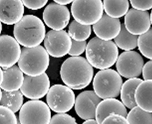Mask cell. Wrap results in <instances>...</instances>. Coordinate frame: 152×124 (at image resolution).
Segmentation results:
<instances>
[{
    "label": "cell",
    "instance_id": "obj_1",
    "mask_svg": "<svg viewBox=\"0 0 152 124\" xmlns=\"http://www.w3.org/2000/svg\"><path fill=\"white\" fill-rule=\"evenodd\" d=\"M60 77L71 90H83L89 85L94 76V69L83 57H71L61 66Z\"/></svg>",
    "mask_w": 152,
    "mask_h": 124
},
{
    "label": "cell",
    "instance_id": "obj_2",
    "mask_svg": "<svg viewBox=\"0 0 152 124\" xmlns=\"http://www.w3.org/2000/svg\"><path fill=\"white\" fill-rule=\"evenodd\" d=\"M85 53L86 59L92 67L103 70L115 64L119 49L112 41H104L94 37L88 43Z\"/></svg>",
    "mask_w": 152,
    "mask_h": 124
},
{
    "label": "cell",
    "instance_id": "obj_3",
    "mask_svg": "<svg viewBox=\"0 0 152 124\" xmlns=\"http://www.w3.org/2000/svg\"><path fill=\"white\" fill-rule=\"evenodd\" d=\"M14 35L17 42L24 47L39 46L45 38V26L38 17L26 15L15 24Z\"/></svg>",
    "mask_w": 152,
    "mask_h": 124
},
{
    "label": "cell",
    "instance_id": "obj_4",
    "mask_svg": "<svg viewBox=\"0 0 152 124\" xmlns=\"http://www.w3.org/2000/svg\"><path fill=\"white\" fill-rule=\"evenodd\" d=\"M49 65V55L45 47H23L18 66L26 76L36 77L45 73Z\"/></svg>",
    "mask_w": 152,
    "mask_h": 124
},
{
    "label": "cell",
    "instance_id": "obj_5",
    "mask_svg": "<svg viewBox=\"0 0 152 124\" xmlns=\"http://www.w3.org/2000/svg\"><path fill=\"white\" fill-rule=\"evenodd\" d=\"M122 83V79L116 71L112 69L100 70L93 79L94 92L101 99L116 98L120 94Z\"/></svg>",
    "mask_w": 152,
    "mask_h": 124
},
{
    "label": "cell",
    "instance_id": "obj_6",
    "mask_svg": "<svg viewBox=\"0 0 152 124\" xmlns=\"http://www.w3.org/2000/svg\"><path fill=\"white\" fill-rule=\"evenodd\" d=\"M71 12L74 20L85 26L94 25L104 14L103 3L96 1H73Z\"/></svg>",
    "mask_w": 152,
    "mask_h": 124
},
{
    "label": "cell",
    "instance_id": "obj_7",
    "mask_svg": "<svg viewBox=\"0 0 152 124\" xmlns=\"http://www.w3.org/2000/svg\"><path fill=\"white\" fill-rule=\"evenodd\" d=\"M46 95L47 105L54 112L66 113L74 105L75 94L66 85H54L50 88Z\"/></svg>",
    "mask_w": 152,
    "mask_h": 124
},
{
    "label": "cell",
    "instance_id": "obj_8",
    "mask_svg": "<svg viewBox=\"0 0 152 124\" xmlns=\"http://www.w3.org/2000/svg\"><path fill=\"white\" fill-rule=\"evenodd\" d=\"M51 112L48 105L40 100H31L24 103L19 113L21 124H49Z\"/></svg>",
    "mask_w": 152,
    "mask_h": 124
},
{
    "label": "cell",
    "instance_id": "obj_9",
    "mask_svg": "<svg viewBox=\"0 0 152 124\" xmlns=\"http://www.w3.org/2000/svg\"><path fill=\"white\" fill-rule=\"evenodd\" d=\"M144 65V59L140 54L136 51H129L118 56L116 67L121 76L130 79L141 76Z\"/></svg>",
    "mask_w": 152,
    "mask_h": 124
},
{
    "label": "cell",
    "instance_id": "obj_10",
    "mask_svg": "<svg viewBox=\"0 0 152 124\" xmlns=\"http://www.w3.org/2000/svg\"><path fill=\"white\" fill-rule=\"evenodd\" d=\"M72 40L65 31H49L44 39L45 49L49 55L60 58L68 54Z\"/></svg>",
    "mask_w": 152,
    "mask_h": 124
},
{
    "label": "cell",
    "instance_id": "obj_11",
    "mask_svg": "<svg viewBox=\"0 0 152 124\" xmlns=\"http://www.w3.org/2000/svg\"><path fill=\"white\" fill-rule=\"evenodd\" d=\"M50 89V80L46 73L36 77L24 76L20 88L22 94L31 100H39L44 97Z\"/></svg>",
    "mask_w": 152,
    "mask_h": 124
},
{
    "label": "cell",
    "instance_id": "obj_12",
    "mask_svg": "<svg viewBox=\"0 0 152 124\" xmlns=\"http://www.w3.org/2000/svg\"><path fill=\"white\" fill-rule=\"evenodd\" d=\"M70 12L65 6L56 3L49 4L43 13V19L46 26L54 31H61L65 29L69 22Z\"/></svg>",
    "mask_w": 152,
    "mask_h": 124
},
{
    "label": "cell",
    "instance_id": "obj_13",
    "mask_svg": "<svg viewBox=\"0 0 152 124\" xmlns=\"http://www.w3.org/2000/svg\"><path fill=\"white\" fill-rule=\"evenodd\" d=\"M21 53L20 44L13 36H0V67L4 69L15 65Z\"/></svg>",
    "mask_w": 152,
    "mask_h": 124
},
{
    "label": "cell",
    "instance_id": "obj_14",
    "mask_svg": "<svg viewBox=\"0 0 152 124\" xmlns=\"http://www.w3.org/2000/svg\"><path fill=\"white\" fill-rule=\"evenodd\" d=\"M101 101V98L93 91H84L75 100V113L83 120L94 119L96 108Z\"/></svg>",
    "mask_w": 152,
    "mask_h": 124
},
{
    "label": "cell",
    "instance_id": "obj_15",
    "mask_svg": "<svg viewBox=\"0 0 152 124\" xmlns=\"http://www.w3.org/2000/svg\"><path fill=\"white\" fill-rule=\"evenodd\" d=\"M124 26L129 33L134 35H141L150 29L151 22L148 11H141L133 8L129 10L125 15Z\"/></svg>",
    "mask_w": 152,
    "mask_h": 124
},
{
    "label": "cell",
    "instance_id": "obj_16",
    "mask_svg": "<svg viewBox=\"0 0 152 124\" xmlns=\"http://www.w3.org/2000/svg\"><path fill=\"white\" fill-rule=\"evenodd\" d=\"M93 31L98 39L104 41H111L119 35L121 29L119 19L110 17L104 14L100 20L94 24Z\"/></svg>",
    "mask_w": 152,
    "mask_h": 124
},
{
    "label": "cell",
    "instance_id": "obj_17",
    "mask_svg": "<svg viewBox=\"0 0 152 124\" xmlns=\"http://www.w3.org/2000/svg\"><path fill=\"white\" fill-rule=\"evenodd\" d=\"M24 7L20 0H0V21L7 25L18 23L23 17Z\"/></svg>",
    "mask_w": 152,
    "mask_h": 124
},
{
    "label": "cell",
    "instance_id": "obj_18",
    "mask_svg": "<svg viewBox=\"0 0 152 124\" xmlns=\"http://www.w3.org/2000/svg\"><path fill=\"white\" fill-rule=\"evenodd\" d=\"M127 113V109L122 102L115 98H107L97 105L95 119L99 124H101L105 118L111 115H119L125 117Z\"/></svg>",
    "mask_w": 152,
    "mask_h": 124
},
{
    "label": "cell",
    "instance_id": "obj_19",
    "mask_svg": "<svg viewBox=\"0 0 152 124\" xmlns=\"http://www.w3.org/2000/svg\"><path fill=\"white\" fill-rule=\"evenodd\" d=\"M24 75L17 66H13L3 70V80L1 89L6 91L19 90L23 83Z\"/></svg>",
    "mask_w": 152,
    "mask_h": 124
},
{
    "label": "cell",
    "instance_id": "obj_20",
    "mask_svg": "<svg viewBox=\"0 0 152 124\" xmlns=\"http://www.w3.org/2000/svg\"><path fill=\"white\" fill-rule=\"evenodd\" d=\"M151 80H144L136 90L134 100L137 106L147 112L151 113Z\"/></svg>",
    "mask_w": 152,
    "mask_h": 124
},
{
    "label": "cell",
    "instance_id": "obj_21",
    "mask_svg": "<svg viewBox=\"0 0 152 124\" xmlns=\"http://www.w3.org/2000/svg\"><path fill=\"white\" fill-rule=\"evenodd\" d=\"M142 82L139 78H133L126 80L121 86L120 91L122 103L127 108L132 109L136 106L134 94L137 86Z\"/></svg>",
    "mask_w": 152,
    "mask_h": 124
},
{
    "label": "cell",
    "instance_id": "obj_22",
    "mask_svg": "<svg viewBox=\"0 0 152 124\" xmlns=\"http://www.w3.org/2000/svg\"><path fill=\"white\" fill-rule=\"evenodd\" d=\"M103 7L105 14L110 17L119 19L127 13L130 7V3L127 0L125 1L104 0Z\"/></svg>",
    "mask_w": 152,
    "mask_h": 124
},
{
    "label": "cell",
    "instance_id": "obj_23",
    "mask_svg": "<svg viewBox=\"0 0 152 124\" xmlns=\"http://www.w3.org/2000/svg\"><path fill=\"white\" fill-rule=\"evenodd\" d=\"M23 105V95L20 90L15 91H3L0 105L10 109L17 113Z\"/></svg>",
    "mask_w": 152,
    "mask_h": 124
},
{
    "label": "cell",
    "instance_id": "obj_24",
    "mask_svg": "<svg viewBox=\"0 0 152 124\" xmlns=\"http://www.w3.org/2000/svg\"><path fill=\"white\" fill-rule=\"evenodd\" d=\"M138 36L129 33L125 28L124 24H121V29L119 35L114 39L116 46L125 51H132L137 47Z\"/></svg>",
    "mask_w": 152,
    "mask_h": 124
},
{
    "label": "cell",
    "instance_id": "obj_25",
    "mask_svg": "<svg viewBox=\"0 0 152 124\" xmlns=\"http://www.w3.org/2000/svg\"><path fill=\"white\" fill-rule=\"evenodd\" d=\"M91 26H85L73 20L68 27V35L72 40L85 42L91 34Z\"/></svg>",
    "mask_w": 152,
    "mask_h": 124
},
{
    "label": "cell",
    "instance_id": "obj_26",
    "mask_svg": "<svg viewBox=\"0 0 152 124\" xmlns=\"http://www.w3.org/2000/svg\"><path fill=\"white\" fill-rule=\"evenodd\" d=\"M126 120L129 124H152V115L136 106L127 113Z\"/></svg>",
    "mask_w": 152,
    "mask_h": 124
},
{
    "label": "cell",
    "instance_id": "obj_27",
    "mask_svg": "<svg viewBox=\"0 0 152 124\" xmlns=\"http://www.w3.org/2000/svg\"><path fill=\"white\" fill-rule=\"evenodd\" d=\"M151 39L152 29L150 28L146 33L138 36L137 43V46L142 55L150 60L152 59Z\"/></svg>",
    "mask_w": 152,
    "mask_h": 124
},
{
    "label": "cell",
    "instance_id": "obj_28",
    "mask_svg": "<svg viewBox=\"0 0 152 124\" xmlns=\"http://www.w3.org/2000/svg\"><path fill=\"white\" fill-rule=\"evenodd\" d=\"M18 119L10 109L0 105V124H17Z\"/></svg>",
    "mask_w": 152,
    "mask_h": 124
},
{
    "label": "cell",
    "instance_id": "obj_29",
    "mask_svg": "<svg viewBox=\"0 0 152 124\" xmlns=\"http://www.w3.org/2000/svg\"><path fill=\"white\" fill-rule=\"evenodd\" d=\"M49 124H77L75 119L66 113H58L50 119Z\"/></svg>",
    "mask_w": 152,
    "mask_h": 124
},
{
    "label": "cell",
    "instance_id": "obj_30",
    "mask_svg": "<svg viewBox=\"0 0 152 124\" xmlns=\"http://www.w3.org/2000/svg\"><path fill=\"white\" fill-rule=\"evenodd\" d=\"M87 43L85 42H76L72 40L71 47L68 54L71 57H79L86 50Z\"/></svg>",
    "mask_w": 152,
    "mask_h": 124
},
{
    "label": "cell",
    "instance_id": "obj_31",
    "mask_svg": "<svg viewBox=\"0 0 152 124\" xmlns=\"http://www.w3.org/2000/svg\"><path fill=\"white\" fill-rule=\"evenodd\" d=\"M101 124H129V123L125 117L115 114L107 116Z\"/></svg>",
    "mask_w": 152,
    "mask_h": 124
},
{
    "label": "cell",
    "instance_id": "obj_32",
    "mask_svg": "<svg viewBox=\"0 0 152 124\" xmlns=\"http://www.w3.org/2000/svg\"><path fill=\"white\" fill-rule=\"evenodd\" d=\"M130 4L133 9L141 10L147 11L152 8V1H130Z\"/></svg>",
    "mask_w": 152,
    "mask_h": 124
},
{
    "label": "cell",
    "instance_id": "obj_33",
    "mask_svg": "<svg viewBox=\"0 0 152 124\" xmlns=\"http://www.w3.org/2000/svg\"><path fill=\"white\" fill-rule=\"evenodd\" d=\"M48 1H22L24 7L31 10H39L44 7Z\"/></svg>",
    "mask_w": 152,
    "mask_h": 124
},
{
    "label": "cell",
    "instance_id": "obj_34",
    "mask_svg": "<svg viewBox=\"0 0 152 124\" xmlns=\"http://www.w3.org/2000/svg\"><path fill=\"white\" fill-rule=\"evenodd\" d=\"M151 66L152 62L151 60L147 61V63L144 65L142 73V77L144 80H151Z\"/></svg>",
    "mask_w": 152,
    "mask_h": 124
},
{
    "label": "cell",
    "instance_id": "obj_35",
    "mask_svg": "<svg viewBox=\"0 0 152 124\" xmlns=\"http://www.w3.org/2000/svg\"><path fill=\"white\" fill-rule=\"evenodd\" d=\"M73 1H68V0H55L54 3L61 6H65L72 3Z\"/></svg>",
    "mask_w": 152,
    "mask_h": 124
},
{
    "label": "cell",
    "instance_id": "obj_36",
    "mask_svg": "<svg viewBox=\"0 0 152 124\" xmlns=\"http://www.w3.org/2000/svg\"><path fill=\"white\" fill-rule=\"evenodd\" d=\"M82 124H99L95 119H89L85 120Z\"/></svg>",
    "mask_w": 152,
    "mask_h": 124
},
{
    "label": "cell",
    "instance_id": "obj_37",
    "mask_svg": "<svg viewBox=\"0 0 152 124\" xmlns=\"http://www.w3.org/2000/svg\"><path fill=\"white\" fill-rule=\"evenodd\" d=\"M3 80V71L0 67V86H1Z\"/></svg>",
    "mask_w": 152,
    "mask_h": 124
},
{
    "label": "cell",
    "instance_id": "obj_38",
    "mask_svg": "<svg viewBox=\"0 0 152 124\" xmlns=\"http://www.w3.org/2000/svg\"><path fill=\"white\" fill-rule=\"evenodd\" d=\"M2 29H3V26H2V24L0 21V35H1V33L2 32Z\"/></svg>",
    "mask_w": 152,
    "mask_h": 124
},
{
    "label": "cell",
    "instance_id": "obj_39",
    "mask_svg": "<svg viewBox=\"0 0 152 124\" xmlns=\"http://www.w3.org/2000/svg\"><path fill=\"white\" fill-rule=\"evenodd\" d=\"M2 93H3V91H1V89L0 88V101H1V97H2Z\"/></svg>",
    "mask_w": 152,
    "mask_h": 124
},
{
    "label": "cell",
    "instance_id": "obj_40",
    "mask_svg": "<svg viewBox=\"0 0 152 124\" xmlns=\"http://www.w3.org/2000/svg\"><path fill=\"white\" fill-rule=\"evenodd\" d=\"M17 124H21V123H20V121H19V120H18V122H17Z\"/></svg>",
    "mask_w": 152,
    "mask_h": 124
}]
</instances>
